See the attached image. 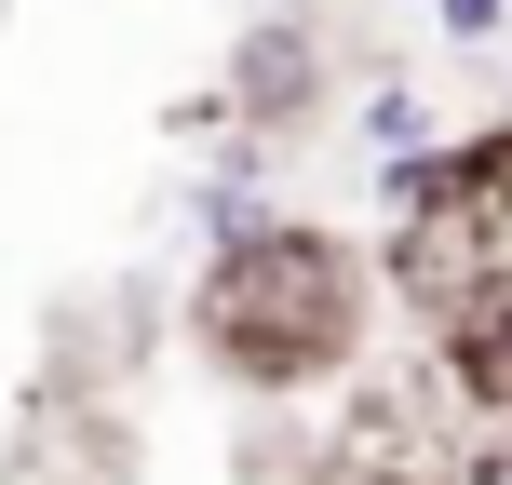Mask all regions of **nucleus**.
Instances as JSON below:
<instances>
[{
  "label": "nucleus",
  "mask_w": 512,
  "mask_h": 485,
  "mask_svg": "<svg viewBox=\"0 0 512 485\" xmlns=\"http://www.w3.org/2000/svg\"><path fill=\"white\" fill-rule=\"evenodd\" d=\"M0 27H14V0H0Z\"/></svg>",
  "instance_id": "obj_9"
},
{
  "label": "nucleus",
  "mask_w": 512,
  "mask_h": 485,
  "mask_svg": "<svg viewBox=\"0 0 512 485\" xmlns=\"http://www.w3.org/2000/svg\"><path fill=\"white\" fill-rule=\"evenodd\" d=\"M0 485H135V405L81 351H54L0 432Z\"/></svg>",
  "instance_id": "obj_3"
},
{
  "label": "nucleus",
  "mask_w": 512,
  "mask_h": 485,
  "mask_svg": "<svg viewBox=\"0 0 512 485\" xmlns=\"http://www.w3.org/2000/svg\"><path fill=\"white\" fill-rule=\"evenodd\" d=\"M216 108H230V135H270V149H297V135L337 108V68H324V41H310L297 14H256L243 41H230V81H216Z\"/></svg>",
  "instance_id": "obj_4"
},
{
  "label": "nucleus",
  "mask_w": 512,
  "mask_h": 485,
  "mask_svg": "<svg viewBox=\"0 0 512 485\" xmlns=\"http://www.w3.org/2000/svg\"><path fill=\"white\" fill-rule=\"evenodd\" d=\"M418 14H432L445 54H499V41H512V0H418Z\"/></svg>",
  "instance_id": "obj_7"
},
{
  "label": "nucleus",
  "mask_w": 512,
  "mask_h": 485,
  "mask_svg": "<svg viewBox=\"0 0 512 485\" xmlns=\"http://www.w3.org/2000/svg\"><path fill=\"white\" fill-rule=\"evenodd\" d=\"M337 135H351V149H364V162H378V176H391V162L445 149V135H459V122H445V108L418 95V81H364V95H351V122H337Z\"/></svg>",
  "instance_id": "obj_6"
},
{
  "label": "nucleus",
  "mask_w": 512,
  "mask_h": 485,
  "mask_svg": "<svg viewBox=\"0 0 512 485\" xmlns=\"http://www.w3.org/2000/svg\"><path fill=\"white\" fill-rule=\"evenodd\" d=\"M459 485H512V418H499V432H486V445L459 459Z\"/></svg>",
  "instance_id": "obj_8"
},
{
  "label": "nucleus",
  "mask_w": 512,
  "mask_h": 485,
  "mask_svg": "<svg viewBox=\"0 0 512 485\" xmlns=\"http://www.w3.org/2000/svg\"><path fill=\"white\" fill-rule=\"evenodd\" d=\"M378 216H391L378 283L418 310V337H432L472 283L512 270V122H459L445 149L391 162V176H378Z\"/></svg>",
  "instance_id": "obj_2"
},
{
  "label": "nucleus",
  "mask_w": 512,
  "mask_h": 485,
  "mask_svg": "<svg viewBox=\"0 0 512 485\" xmlns=\"http://www.w3.org/2000/svg\"><path fill=\"white\" fill-rule=\"evenodd\" d=\"M432 378H445V405H472L486 432L512 418V270L472 283V297L432 324Z\"/></svg>",
  "instance_id": "obj_5"
},
{
  "label": "nucleus",
  "mask_w": 512,
  "mask_h": 485,
  "mask_svg": "<svg viewBox=\"0 0 512 485\" xmlns=\"http://www.w3.org/2000/svg\"><path fill=\"white\" fill-rule=\"evenodd\" d=\"M189 351L216 364L230 391L283 405V391H324L364 364V324H378V243L324 230V216H243L189 256L176 297Z\"/></svg>",
  "instance_id": "obj_1"
}]
</instances>
